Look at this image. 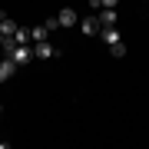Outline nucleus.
Returning a JSON list of instances; mask_svg holds the SVG:
<instances>
[{"label": "nucleus", "instance_id": "f257e3e1", "mask_svg": "<svg viewBox=\"0 0 149 149\" xmlns=\"http://www.w3.org/2000/svg\"><path fill=\"white\" fill-rule=\"evenodd\" d=\"M10 60H13L17 66H27L30 60H33V47H30V43H17V50H13Z\"/></svg>", "mask_w": 149, "mask_h": 149}, {"label": "nucleus", "instance_id": "f03ea898", "mask_svg": "<svg viewBox=\"0 0 149 149\" xmlns=\"http://www.w3.org/2000/svg\"><path fill=\"white\" fill-rule=\"evenodd\" d=\"M13 73H17V63H13L10 56H3V60H0V83L13 80Z\"/></svg>", "mask_w": 149, "mask_h": 149}, {"label": "nucleus", "instance_id": "7ed1b4c3", "mask_svg": "<svg viewBox=\"0 0 149 149\" xmlns=\"http://www.w3.org/2000/svg\"><path fill=\"white\" fill-rule=\"evenodd\" d=\"M56 23L60 27H76V10L73 7H63V10L56 13Z\"/></svg>", "mask_w": 149, "mask_h": 149}, {"label": "nucleus", "instance_id": "20e7f679", "mask_svg": "<svg viewBox=\"0 0 149 149\" xmlns=\"http://www.w3.org/2000/svg\"><path fill=\"white\" fill-rule=\"evenodd\" d=\"M33 56H40V60H50V56H60V50H53L47 40H40L37 47H33Z\"/></svg>", "mask_w": 149, "mask_h": 149}, {"label": "nucleus", "instance_id": "39448f33", "mask_svg": "<svg viewBox=\"0 0 149 149\" xmlns=\"http://www.w3.org/2000/svg\"><path fill=\"white\" fill-rule=\"evenodd\" d=\"M100 37H103L106 47H113V43H119V30L116 27H100Z\"/></svg>", "mask_w": 149, "mask_h": 149}, {"label": "nucleus", "instance_id": "423d86ee", "mask_svg": "<svg viewBox=\"0 0 149 149\" xmlns=\"http://www.w3.org/2000/svg\"><path fill=\"white\" fill-rule=\"evenodd\" d=\"M80 27H83V33H86V37H96V33H100V17H86Z\"/></svg>", "mask_w": 149, "mask_h": 149}, {"label": "nucleus", "instance_id": "0eeeda50", "mask_svg": "<svg viewBox=\"0 0 149 149\" xmlns=\"http://www.w3.org/2000/svg\"><path fill=\"white\" fill-rule=\"evenodd\" d=\"M100 27H116V10L103 7V10H100Z\"/></svg>", "mask_w": 149, "mask_h": 149}, {"label": "nucleus", "instance_id": "6e6552de", "mask_svg": "<svg viewBox=\"0 0 149 149\" xmlns=\"http://www.w3.org/2000/svg\"><path fill=\"white\" fill-rule=\"evenodd\" d=\"M13 30H17V23L10 17H0V37H13Z\"/></svg>", "mask_w": 149, "mask_h": 149}, {"label": "nucleus", "instance_id": "1a4fd4ad", "mask_svg": "<svg viewBox=\"0 0 149 149\" xmlns=\"http://www.w3.org/2000/svg\"><path fill=\"white\" fill-rule=\"evenodd\" d=\"M47 37H50V30L43 27V23H40V27H33V30H30V40H33V43H40V40H47Z\"/></svg>", "mask_w": 149, "mask_h": 149}, {"label": "nucleus", "instance_id": "9d476101", "mask_svg": "<svg viewBox=\"0 0 149 149\" xmlns=\"http://www.w3.org/2000/svg\"><path fill=\"white\" fill-rule=\"evenodd\" d=\"M109 53L116 56V60H119V56H126V43H123V40H119V43H113V47H109Z\"/></svg>", "mask_w": 149, "mask_h": 149}, {"label": "nucleus", "instance_id": "9b49d317", "mask_svg": "<svg viewBox=\"0 0 149 149\" xmlns=\"http://www.w3.org/2000/svg\"><path fill=\"white\" fill-rule=\"evenodd\" d=\"M13 40H17V43H27V40H30V30L17 27V30H13Z\"/></svg>", "mask_w": 149, "mask_h": 149}, {"label": "nucleus", "instance_id": "f8f14e48", "mask_svg": "<svg viewBox=\"0 0 149 149\" xmlns=\"http://www.w3.org/2000/svg\"><path fill=\"white\" fill-rule=\"evenodd\" d=\"M100 3H103V7H109V10H116V3H119V0H100Z\"/></svg>", "mask_w": 149, "mask_h": 149}, {"label": "nucleus", "instance_id": "ddd939ff", "mask_svg": "<svg viewBox=\"0 0 149 149\" xmlns=\"http://www.w3.org/2000/svg\"><path fill=\"white\" fill-rule=\"evenodd\" d=\"M3 146H7V143H3V139H0V149H3Z\"/></svg>", "mask_w": 149, "mask_h": 149}, {"label": "nucleus", "instance_id": "4468645a", "mask_svg": "<svg viewBox=\"0 0 149 149\" xmlns=\"http://www.w3.org/2000/svg\"><path fill=\"white\" fill-rule=\"evenodd\" d=\"M0 43H3V37H0Z\"/></svg>", "mask_w": 149, "mask_h": 149}, {"label": "nucleus", "instance_id": "2eb2a0df", "mask_svg": "<svg viewBox=\"0 0 149 149\" xmlns=\"http://www.w3.org/2000/svg\"><path fill=\"white\" fill-rule=\"evenodd\" d=\"M0 113H3V106H0Z\"/></svg>", "mask_w": 149, "mask_h": 149}, {"label": "nucleus", "instance_id": "dca6fc26", "mask_svg": "<svg viewBox=\"0 0 149 149\" xmlns=\"http://www.w3.org/2000/svg\"><path fill=\"white\" fill-rule=\"evenodd\" d=\"M0 17H3V13H0Z\"/></svg>", "mask_w": 149, "mask_h": 149}]
</instances>
